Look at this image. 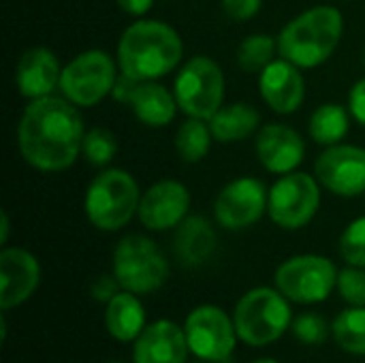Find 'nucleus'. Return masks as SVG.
I'll return each mask as SVG.
<instances>
[{
  "label": "nucleus",
  "instance_id": "nucleus-1",
  "mask_svg": "<svg viewBox=\"0 0 365 363\" xmlns=\"http://www.w3.org/2000/svg\"><path fill=\"white\" fill-rule=\"evenodd\" d=\"M83 120L68 98L43 96L30 101L17 126L24 160L45 173L68 169L83 152Z\"/></svg>",
  "mask_w": 365,
  "mask_h": 363
},
{
  "label": "nucleus",
  "instance_id": "nucleus-2",
  "mask_svg": "<svg viewBox=\"0 0 365 363\" xmlns=\"http://www.w3.org/2000/svg\"><path fill=\"white\" fill-rule=\"evenodd\" d=\"M184 43L175 28L158 19L133 21L118 41L120 71L137 81H156L182 62Z\"/></svg>",
  "mask_w": 365,
  "mask_h": 363
},
{
  "label": "nucleus",
  "instance_id": "nucleus-3",
  "mask_svg": "<svg viewBox=\"0 0 365 363\" xmlns=\"http://www.w3.org/2000/svg\"><path fill=\"white\" fill-rule=\"evenodd\" d=\"M344 17L336 6H312L293 17L278 34L280 58L299 68L321 66L342 41Z\"/></svg>",
  "mask_w": 365,
  "mask_h": 363
},
{
  "label": "nucleus",
  "instance_id": "nucleus-4",
  "mask_svg": "<svg viewBox=\"0 0 365 363\" xmlns=\"http://www.w3.org/2000/svg\"><path fill=\"white\" fill-rule=\"evenodd\" d=\"M141 190L124 169H105L86 190V216L101 231H120L139 212Z\"/></svg>",
  "mask_w": 365,
  "mask_h": 363
},
{
  "label": "nucleus",
  "instance_id": "nucleus-5",
  "mask_svg": "<svg viewBox=\"0 0 365 363\" xmlns=\"http://www.w3.org/2000/svg\"><path fill=\"white\" fill-rule=\"evenodd\" d=\"M233 323L242 342L248 347H267L280 340L291 327L289 300L278 289L257 287L237 302Z\"/></svg>",
  "mask_w": 365,
  "mask_h": 363
},
{
  "label": "nucleus",
  "instance_id": "nucleus-6",
  "mask_svg": "<svg viewBox=\"0 0 365 363\" xmlns=\"http://www.w3.org/2000/svg\"><path fill=\"white\" fill-rule=\"evenodd\" d=\"M111 267L120 287L135 295L154 293L169 278V261L158 244L137 233L126 235L115 244Z\"/></svg>",
  "mask_w": 365,
  "mask_h": 363
},
{
  "label": "nucleus",
  "instance_id": "nucleus-7",
  "mask_svg": "<svg viewBox=\"0 0 365 363\" xmlns=\"http://www.w3.org/2000/svg\"><path fill=\"white\" fill-rule=\"evenodd\" d=\"M173 94L188 118L210 120L225 101V73L207 56H192L175 75Z\"/></svg>",
  "mask_w": 365,
  "mask_h": 363
},
{
  "label": "nucleus",
  "instance_id": "nucleus-8",
  "mask_svg": "<svg viewBox=\"0 0 365 363\" xmlns=\"http://www.w3.org/2000/svg\"><path fill=\"white\" fill-rule=\"evenodd\" d=\"M115 81L118 68L113 58L103 49H88L62 66L60 92L77 107H94L113 92Z\"/></svg>",
  "mask_w": 365,
  "mask_h": 363
},
{
  "label": "nucleus",
  "instance_id": "nucleus-9",
  "mask_svg": "<svg viewBox=\"0 0 365 363\" xmlns=\"http://www.w3.org/2000/svg\"><path fill=\"white\" fill-rule=\"evenodd\" d=\"M338 285L334 261L321 255H297L276 270V289L295 304L325 302Z\"/></svg>",
  "mask_w": 365,
  "mask_h": 363
},
{
  "label": "nucleus",
  "instance_id": "nucleus-10",
  "mask_svg": "<svg viewBox=\"0 0 365 363\" xmlns=\"http://www.w3.org/2000/svg\"><path fill=\"white\" fill-rule=\"evenodd\" d=\"M319 205L321 184L317 175L291 171L280 175V180L269 188L267 214L280 229L295 231L306 227L317 216Z\"/></svg>",
  "mask_w": 365,
  "mask_h": 363
},
{
  "label": "nucleus",
  "instance_id": "nucleus-11",
  "mask_svg": "<svg viewBox=\"0 0 365 363\" xmlns=\"http://www.w3.org/2000/svg\"><path fill=\"white\" fill-rule=\"evenodd\" d=\"M188 349L201 362H225L237 344V329L233 317L218 306L195 308L184 323Z\"/></svg>",
  "mask_w": 365,
  "mask_h": 363
},
{
  "label": "nucleus",
  "instance_id": "nucleus-12",
  "mask_svg": "<svg viewBox=\"0 0 365 363\" xmlns=\"http://www.w3.org/2000/svg\"><path fill=\"white\" fill-rule=\"evenodd\" d=\"M269 190L257 178H237L229 182L216 197L214 216L227 231L252 227L267 212Z\"/></svg>",
  "mask_w": 365,
  "mask_h": 363
},
{
  "label": "nucleus",
  "instance_id": "nucleus-13",
  "mask_svg": "<svg viewBox=\"0 0 365 363\" xmlns=\"http://www.w3.org/2000/svg\"><path fill=\"white\" fill-rule=\"evenodd\" d=\"M314 175L323 188L338 197H357L365 193V148L336 143L325 148L314 163Z\"/></svg>",
  "mask_w": 365,
  "mask_h": 363
},
{
  "label": "nucleus",
  "instance_id": "nucleus-14",
  "mask_svg": "<svg viewBox=\"0 0 365 363\" xmlns=\"http://www.w3.org/2000/svg\"><path fill=\"white\" fill-rule=\"evenodd\" d=\"M188 188L178 180H160L141 195L137 216L150 231H169L188 216Z\"/></svg>",
  "mask_w": 365,
  "mask_h": 363
},
{
  "label": "nucleus",
  "instance_id": "nucleus-15",
  "mask_svg": "<svg viewBox=\"0 0 365 363\" xmlns=\"http://www.w3.org/2000/svg\"><path fill=\"white\" fill-rule=\"evenodd\" d=\"M41 282V265L26 248H2L0 252V308L21 306Z\"/></svg>",
  "mask_w": 365,
  "mask_h": 363
},
{
  "label": "nucleus",
  "instance_id": "nucleus-16",
  "mask_svg": "<svg viewBox=\"0 0 365 363\" xmlns=\"http://www.w3.org/2000/svg\"><path fill=\"white\" fill-rule=\"evenodd\" d=\"M259 90L269 109L280 116L295 113L306 98V81L302 68L278 58L259 73Z\"/></svg>",
  "mask_w": 365,
  "mask_h": 363
},
{
  "label": "nucleus",
  "instance_id": "nucleus-17",
  "mask_svg": "<svg viewBox=\"0 0 365 363\" xmlns=\"http://www.w3.org/2000/svg\"><path fill=\"white\" fill-rule=\"evenodd\" d=\"M257 156L269 173H291L306 156L304 137L287 124H265L257 135Z\"/></svg>",
  "mask_w": 365,
  "mask_h": 363
},
{
  "label": "nucleus",
  "instance_id": "nucleus-18",
  "mask_svg": "<svg viewBox=\"0 0 365 363\" xmlns=\"http://www.w3.org/2000/svg\"><path fill=\"white\" fill-rule=\"evenodd\" d=\"M188 351L186 332L173 321L160 319L145 325L135 340L133 363H186Z\"/></svg>",
  "mask_w": 365,
  "mask_h": 363
},
{
  "label": "nucleus",
  "instance_id": "nucleus-19",
  "mask_svg": "<svg viewBox=\"0 0 365 363\" xmlns=\"http://www.w3.org/2000/svg\"><path fill=\"white\" fill-rule=\"evenodd\" d=\"M62 66L56 53L47 47H30L21 53L15 66V86L21 96L36 101L51 96L60 88Z\"/></svg>",
  "mask_w": 365,
  "mask_h": 363
},
{
  "label": "nucleus",
  "instance_id": "nucleus-20",
  "mask_svg": "<svg viewBox=\"0 0 365 363\" xmlns=\"http://www.w3.org/2000/svg\"><path fill=\"white\" fill-rule=\"evenodd\" d=\"M216 242H218L216 231L207 218L186 216L175 231V240H173L175 257L188 270L201 267L214 255Z\"/></svg>",
  "mask_w": 365,
  "mask_h": 363
},
{
  "label": "nucleus",
  "instance_id": "nucleus-21",
  "mask_svg": "<svg viewBox=\"0 0 365 363\" xmlns=\"http://www.w3.org/2000/svg\"><path fill=\"white\" fill-rule=\"evenodd\" d=\"M128 107L133 109L139 122L152 128H163L171 124V120L175 118V111L180 109L175 94L169 92L158 81H137L130 94Z\"/></svg>",
  "mask_w": 365,
  "mask_h": 363
},
{
  "label": "nucleus",
  "instance_id": "nucleus-22",
  "mask_svg": "<svg viewBox=\"0 0 365 363\" xmlns=\"http://www.w3.org/2000/svg\"><path fill=\"white\" fill-rule=\"evenodd\" d=\"M105 325L113 340L133 342L145 329V308L135 293L122 289L107 302Z\"/></svg>",
  "mask_w": 365,
  "mask_h": 363
},
{
  "label": "nucleus",
  "instance_id": "nucleus-23",
  "mask_svg": "<svg viewBox=\"0 0 365 363\" xmlns=\"http://www.w3.org/2000/svg\"><path fill=\"white\" fill-rule=\"evenodd\" d=\"M210 131L216 141L220 143H235L244 141L257 133L261 124L259 111L248 103H233L229 107H220L210 120Z\"/></svg>",
  "mask_w": 365,
  "mask_h": 363
},
{
  "label": "nucleus",
  "instance_id": "nucleus-24",
  "mask_svg": "<svg viewBox=\"0 0 365 363\" xmlns=\"http://www.w3.org/2000/svg\"><path fill=\"white\" fill-rule=\"evenodd\" d=\"M349 111L338 105V103H325L321 107L314 109V113L310 116V137L329 148V145H336V143H342V139L346 137L349 133Z\"/></svg>",
  "mask_w": 365,
  "mask_h": 363
},
{
  "label": "nucleus",
  "instance_id": "nucleus-25",
  "mask_svg": "<svg viewBox=\"0 0 365 363\" xmlns=\"http://www.w3.org/2000/svg\"><path fill=\"white\" fill-rule=\"evenodd\" d=\"M214 135L210 124L201 118H188L175 133V148L184 163H199L207 156Z\"/></svg>",
  "mask_w": 365,
  "mask_h": 363
},
{
  "label": "nucleus",
  "instance_id": "nucleus-26",
  "mask_svg": "<svg viewBox=\"0 0 365 363\" xmlns=\"http://www.w3.org/2000/svg\"><path fill=\"white\" fill-rule=\"evenodd\" d=\"M331 334L338 347L351 355H365V308L351 306L331 323Z\"/></svg>",
  "mask_w": 365,
  "mask_h": 363
},
{
  "label": "nucleus",
  "instance_id": "nucleus-27",
  "mask_svg": "<svg viewBox=\"0 0 365 363\" xmlns=\"http://www.w3.org/2000/svg\"><path fill=\"white\" fill-rule=\"evenodd\" d=\"M276 49L278 41H274V36L265 32L250 34L237 47V64L244 73H261L269 62H274Z\"/></svg>",
  "mask_w": 365,
  "mask_h": 363
},
{
  "label": "nucleus",
  "instance_id": "nucleus-28",
  "mask_svg": "<svg viewBox=\"0 0 365 363\" xmlns=\"http://www.w3.org/2000/svg\"><path fill=\"white\" fill-rule=\"evenodd\" d=\"M83 154L94 167H105L118 154V139L107 128H90L83 137Z\"/></svg>",
  "mask_w": 365,
  "mask_h": 363
},
{
  "label": "nucleus",
  "instance_id": "nucleus-29",
  "mask_svg": "<svg viewBox=\"0 0 365 363\" xmlns=\"http://www.w3.org/2000/svg\"><path fill=\"white\" fill-rule=\"evenodd\" d=\"M340 255L349 265L365 267V216L355 218L340 235Z\"/></svg>",
  "mask_w": 365,
  "mask_h": 363
},
{
  "label": "nucleus",
  "instance_id": "nucleus-30",
  "mask_svg": "<svg viewBox=\"0 0 365 363\" xmlns=\"http://www.w3.org/2000/svg\"><path fill=\"white\" fill-rule=\"evenodd\" d=\"M336 289L349 306L365 308V267L349 265L342 272H338Z\"/></svg>",
  "mask_w": 365,
  "mask_h": 363
},
{
  "label": "nucleus",
  "instance_id": "nucleus-31",
  "mask_svg": "<svg viewBox=\"0 0 365 363\" xmlns=\"http://www.w3.org/2000/svg\"><path fill=\"white\" fill-rule=\"evenodd\" d=\"M293 334L304 344H321L327 338V323L317 312H306L293 321Z\"/></svg>",
  "mask_w": 365,
  "mask_h": 363
},
{
  "label": "nucleus",
  "instance_id": "nucleus-32",
  "mask_svg": "<svg viewBox=\"0 0 365 363\" xmlns=\"http://www.w3.org/2000/svg\"><path fill=\"white\" fill-rule=\"evenodd\" d=\"M225 13L235 19V21H248L252 19L259 11L263 0H220Z\"/></svg>",
  "mask_w": 365,
  "mask_h": 363
},
{
  "label": "nucleus",
  "instance_id": "nucleus-33",
  "mask_svg": "<svg viewBox=\"0 0 365 363\" xmlns=\"http://www.w3.org/2000/svg\"><path fill=\"white\" fill-rule=\"evenodd\" d=\"M349 109H351V116L365 126V79H359L351 94H349Z\"/></svg>",
  "mask_w": 365,
  "mask_h": 363
},
{
  "label": "nucleus",
  "instance_id": "nucleus-34",
  "mask_svg": "<svg viewBox=\"0 0 365 363\" xmlns=\"http://www.w3.org/2000/svg\"><path fill=\"white\" fill-rule=\"evenodd\" d=\"M118 289H122L120 287V282L115 280V276L111 274V276H101L94 285H92V295H94V300L96 302H109L115 293H120Z\"/></svg>",
  "mask_w": 365,
  "mask_h": 363
},
{
  "label": "nucleus",
  "instance_id": "nucleus-35",
  "mask_svg": "<svg viewBox=\"0 0 365 363\" xmlns=\"http://www.w3.org/2000/svg\"><path fill=\"white\" fill-rule=\"evenodd\" d=\"M135 86H137V79H133V77H128V75H124L122 71H120V75H118V81H115V86H113V98L115 101H120V103H126L128 105V101H130V94H133V90H135Z\"/></svg>",
  "mask_w": 365,
  "mask_h": 363
},
{
  "label": "nucleus",
  "instance_id": "nucleus-36",
  "mask_svg": "<svg viewBox=\"0 0 365 363\" xmlns=\"http://www.w3.org/2000/svg\"><path fill=\"white\" fill-rule=\"evenodd\" d=\"M118 6L128 13V15H135V17H141L145 15L152 6H154V0H115Z\"/></svg>",
  "mask_w": 365,
  "mask_h": 363
},
{
  "label": "nucleus",
  "instance_id": "nucleus-37",
  "mask_svg": "<svg viewBox=\"0 0 365 363\" xmlns=\"http://www.w3.org/2000/svg\"><path fill=\"white\" fill-rule=\"evenodd\" d=\"M9 229H11V223H9V214L2 210L0 214V244L4 246L9 242Z\"/></svg>",
  "mask_w": 365,
  "mask_h": 363
},
{
  "label": "nucleus",
  "instance_id": "nucleus-38",
  "mask_svg": "<svg viewBox=\"0 0 365 363\" xmlns=\"http://www.w3.org/2000/svg\"><path fill=\"white\" fill-rule=\"evenodd\" d=\"M252 363H278L276 359H257V362H252Z\"/></svg>",
  "mask_w": 365,
  "mask_h": 363
},
{
  "label": "nucleus",
  "instance_id": "nucleus-39",
  "mask_svg": "<svg viewBox=\"0 0 365 363\" xmlns=\"http://www.w3.org/2000/svg\"><path fill=\"white\" fill-rule=\"evenodd\" d=\"M109 363H122V362H109Z\"/></svg>",
  "mask_w": 365,
  "mask_h": 363
},
{
  "label": "nucleus",
  "instance_id": "nucleus-40",
  "mask_svg": "<svg viewBox=\"0 0 365 363\" xmlns=\"http://www.w3.org/2000/svg\"><path fill=\"white\" fill-rule=\"evenodd\" d=\"M364 66H365V53H364Z\"/></svg>",
  "mask_w": 365,
  "mask_h": 363
},
{
  "label": "nucleus",
  "instance_id": "nucleus-41",
  "mask_svg": "<svg viewBox=\"0 0 365 363\" xmlns=\"http://www.w3.org/2000/svg\"><path fill=\"white\" fill-rule=\"evenodd\" d=\"M201 363H210V362H201Z\"/></svg>",
  "mask_w": 365,
  "mask_h": 363
}]
</instances>
